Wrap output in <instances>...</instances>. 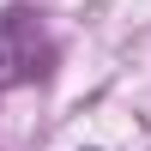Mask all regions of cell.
Instances as JSON below:
<instances>
[{"label": "cell", "instance_id": "cell-1", "mask_svg": "<svg viewBox=\"0 0 151 151\" xmlns=\"http://www.w3.org/2000/svg\"><path fill=\"white\" fill-rule=\"evenodd\" d=\"M48 67H55V42H48L42 18H30V12H0V91L30 85V79H48Z\"/></svg>", "mask_w": 151, "mask_h": 151}]
</instances>
